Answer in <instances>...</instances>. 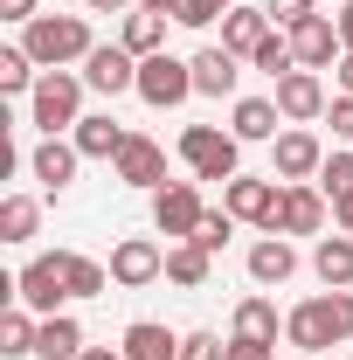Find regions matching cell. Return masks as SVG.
Segmentation results:
<instances>
[{"label":"cell","mask_w":353,"mask_h":360,"mask_svg":"<svg viewBox=\"0 0 353 360\" xmlns=\"http://www.w3.org/2000/svg\"><path fill=\"white\" fill-rule=\"evenodd\" d=\"M284 340L305 360H319L326 347L353 340V291H319L305 305H291V312H284Z\"/></svg>","instance_id":"6da1fadb"},{"label":"cell","mask_w":353,"mask_h":360,"mask_svg":"<svg viewBox=\"0 0 353 360\" xmlns=\"http://www.w3.org/2000/svg\"><path fill=\"white\" fill-rule=\"evenodd\" d=\"M21 49H28L42 70H70V63H84L97 42H90L84 14H35V21L21 28Z\"/></svg>","instance_id":"7a4b0ae2"},{"label":"cell","mask_w":353,"mask_h":360,"mask_svg":"<svg viewBox=\"0 0 353 360\" xmlns=\"http://www.w3.org/2000/svg\"><path fill=\"white\" fill-rule=\"evenodd\" d=\"M84 118V77H70V70H42V84L28 90V125L42 139H56L63 125H77Z\"/></svg>","instance_id":"3957f363"},{"label":"cell","mask_w":353,"mask_h":360,"mask_svg":"<svg viewBox=\"0 0 353 360\" xmlns=\"http://www.w3.org/2000/svg\"><path fill=\"white\" fill-rule=\"evenodd\" d=\"M236 153H243V139L222 132V125H187L180 132V160H187L194 180H236Z\"/></svg>","instance_id":"277c9868"},{"label":"cell","mask_w":353,"mask_h":360,"mask_svg":"<svg viewBox=\"0 0 353 360\" xmlns=\"http://www.w3.org/2000/svg\"><path fill=\"white\" fill-rule=\"evenodd\" d=\"M222 208H229L236 222H257L264 236H277V208H284V187H277V174H270V180L236 174V180H222Z\"/></svg>","instance_id":"5b68a950"},{"label":"cell","mask_w":353,"mask_h":360,"mask_svg":"<svg viewBox=\"0 0 353 360\" xmlns=\"http://www.w3.org/2000/svg\"><path fill=\"white\" fill-rule=\"evenodd\" d=\"M201 215H208V201H201V187H194V180H167V187L153 194V229H160L167 243H194Z\"/></svg>","instance_id":"8992f818"},{"label":"cell","mask_w":353,"mask_h":360,"mask_svg":"<svg viewBox=\"0 0 353 360\" xmlns=\"http://www.w3.org/2000/svg\"><path fill=\"white\" fill-rule=\"evenodd\" d=\"M139 97L153 104V111H174V104H187L194 97V63H180V56H146L139 63Z\"/></svg>","instance_id":"52a82bcc"},{"label":"cell","mask_w":353,"mask_h":360,"mask_svg":"<svg viewBox=\"0 0 353 360\" xmlns=\"http://www.w3.org/2000/svg\"><path fill=\"white\" fill-rule=\"evenodd\" d=\"M63 298H70L63 250H56V257H35V264L14 277V305H28V312H42V319H56V312H63Z\"/></svg>","instance_id":"ba28073f"},{"label":"cell","mask_w":353,"mask_h":360,"mask_svg":"<svg viewBox=\"0 0 353 360\" xmlns=\"http://www.w3.org/2000/svg\"><path fill=\"white\" fill-rule=\"evenodd\" d=\"M277 146V180L284 187H298V180H319V167H326V146H319V132H305V125H291V132H277L270 139Z\"/></svg>","instance_id":"9c48e42d"},{"label":"cell","mask_w":353,"mask_h":360,"mask_svg":"<svg viewBox=\"0 0 353 360\" xmlns=\"http://www.w3.org/2000/svg\"><path fill=\"white\" fill-rule=\"evenodd\" d=\"M153 277H167V250H160L153 236H125V243L111 250V284L139 291V284H153Z\"/></svg>","instance_id":"30bf717a"},{"label":"cell","mask_w":353,"mask_h":360,"mask_svg":"<svg viewBox=\"0 0 353 360\" xmlns=\"http://www.w3.org/2000/svg\"><path fill=\"white\" fill-rule=\"evenodd\" d=\"M291 56H298V70H333V63L347 56V42H340V21H326V14L298 21V28H291Z\"/></svg>","instance_id":"8fae6325"},{"label":"cell","mask_w":353,"mask_h":360,"mask_svg":"<svg viewBox=\"0 0 353 360\" xmlns=\"http://www.w3.org/2000/svg\"><path fill=\"white\" fill-rule=\"evenodd\" d=\"M84 84H90V90H104V97H118V90H139V56H132L125 42L90 49V56H84Z\"/></svg>","instance_id":"7c38bea8"},{"label":"cell","mask_w":353,"mask_h":360,"mask_svg":"<svg viewBox=\"0 0 353 360\" xmlns=\"http://www.w3.org/2000/svg\"><path fill=\"white\" fill-rule=\"evenodd\" d=\"M277 111H284V125H312V118H326V84H319V70H291V77H277Z\"/></svg>","instance_id":"4fadbf2b"},{"label":"cell","mask_w":353,"mask_h":360,"mask_svg":"<svg viewBox=\"0 0 353 360\" xmlns=\"http://www.w3.org/2000/svg\"><path fill=\"white\" fill-rule=\"evenodd\" d=\"M111 167H118L125 187H146V194H160V187H167V153H160V139H146V132H132V146H125Z\"/></svg>","instance_id":"5bb4252c"},{"label":"cell","mask_w":353,"mask_h":360,"mask_svg":"<svg viewBox=\"0 0 353 360\" xmlns=\"http://www.w3.org/2000/svg\"><path fill=\"white\" fill-rule=\"evenodd\" d=\"M70 146H77L84 160H118V153L132 146V132H125L111 111H90V118H77V125H70Z\"/></svg>","instance_id":"9a60e30c"},{"label":"cell","mask_w":353,"mask_h":360,"mask_svg":"<svg viewBox=\"0 0 353 360\" xmlns=\"http://www.w3.org/2000/svg\"><path fill=\"white\" fill-rule=\"evenodd\" d=\"M319 229H326V187H312V180L284 187V208H277V236H319Z\"/></svg>","instance_id":"2e32d148"},{"label":"cell","mask_w":353,"mask_h":360,"mask_svg":"<svg viewBox=\"0 0 353 360\" xmlns=\"http://www.w3.org/2000/svg\"><path fill=\"white\" fill-rule=\"evenodd\" d=\"M270 35H277V21H270L264 7H229V14H222V49H229V56H243V63H250Z\"/></svg>","instance_id":"e0dca14e"},{"label":"cell","mask_w":353,"mask_h":360,"mask_svg":"<svg viewBox=\"0 0 353 360\" xmlns=\"http://www.w3.org/2000/svg\"><path fill=\"white\" fill-rule=\"evenodd\" d=\"M312 270H319V284H326V291H353V236H347V229L319 236V250H312Z\"/></svg>","instance_id":"ac0fdd59"},{"label":"cell","mask_w":353,"mask_h":360,"mask_svg":"<svg viewBox=\"0 0 353 360\" xmlns=\"http://www.w3.org/2000/svg\"><path fill=\"white\" fill-rule=\"evenodd\" d=\"M236 63H243V56H229V49H201V56H194V97H229V90L243 84Z\"/></svg>","instance_id":"d6986e66"},{"label":"cell","mask_w":353,"mask_h":360,"mask_svg":"<svg viewBox=\"0 0 353 360\" xmlns=\"http://www.w3.org/2000/svg\"><path fill=\"white\" fill-rule=\"evenodd\" d=\"M125 360H180V333H167L160 319H132L125 326Z\"/></svg>","instance_id":"ffe728a7"},{"label":"cell","mask_w":353,"mask_h":360,"mask_svg":"<svg viewBox=\"0 0 353 360\" xmlns=\"http://www.w3.org/2000/svg\"><path fill=\"white\" fill-rule=\"evenodd\" d=\"M277 125H284L277 97H243V104H236V125H229V132L243 139V146H264V139H277Z\"/></svg>","instance_id":"44dd1931"},{"label":"cell","mask_w":353,"mask_h":360,"mask_svg":"<svg viewBox=\"0 0 353 360\" xmlns=\"http://www.w3.org/2000/svg\"><path fill=\"white\" fill-rule=\"evenodd\" d=\"M77 160H84V153H77V146H63V139H42V146H35V160H28V167H35V180H42L49 194H63V187H70V180H77Z\"/></svg>","instance_id":"7402d4cb"},{"label":"cell","mask_w":353,"mask_h":360,"mask_svg":"<svg viewBox=\"0 0 353 360\" xmlns=\"http://www.w3.org/2000/svg\"><path fill=\"white\" fill-rule=\"evenodd\" d=\"M298 270V250L284 243V236H264V243H250V277L257 284H284Z\"/></svg>","instance_id":"603a6c76"},{"label":"cell","mask_w":353,"mask_h":360,"mask_svg":"<svg viewBox=\"0 0 353 360\" xmlns=\"http://www.w3.org/2000/svg\"><path fill=\"white\" fill-rule=\"evenodd\" d=\"M35 354H42V360H77V354H84V326H77L70 312L42 319V333H35Z\"/></svg>","instance_id":"cb8c5ba5"},{"label":"cell","mask_w":353,"mask_h":360,"mask_svg":"<svg viewBox=\"0 0 353 360\" xmlns=\"http://www.w3.org/2000/svg\"><path fill=\"white\" fill-rule=\"evenodd\" d=\"M118 42L132 49L139 63H146V56H160V49H167V14H146V7H132V14H125V35H118Z\"/></svg>","instance_id":"d4e9b609"},{"label":"cell","mask_w":353,"mask_h":360,"mask_svg":"<svg viewBox=\"0 0 353 360\" xmlns=\"http://www.w3.org/2000/svg\"><path fill=\"white\" fill-rule=\"evenodd\" d=\"M236 340L277 347V305H270V298H243V305H236Z\"/></svg>","instance_id":"484cf974"},{"label":"cell","mask_w":353,"mask_h":360,"mask_svg":"<svg viewBox=\"0 0 353 360\" xmlns=\"http://www.w3.org/2000/svg\"><path fill=\"white\" fill-rule=\"evenodd\" d=\"M35 222H42V201L35 194H7L0 201V243H28Z\"/></svg>","instance_id":"4316f807"},{"label":"cell","mask_w":353,"mask_h":360,"mask_svg":"<svg viewBox=\"0 0 353 360\" xmlns=\"http://www.w3.org/2000/svg\"><path fill=\"white\" fill-rule=\"evenodd\" d=\"M35 333H42V319H28V305H7V312H0V354L7 360L35 354Z\"/></svg>","instance_id":"83f0119b"},{"label":"cell","mask_w":353,"mask_h":360,"mask_svg":"<svg viewBox=\"0 0 353 360\" xmlns=\"http://www.w3.org/2000/svg\"><path fill=\"white\" fill-rule=\"evenodd\" d=\"M63 277H70V298H97V291L111 284V264H97V257H77V250H63Z\"/></svg>","instance_id":"f1b7e54d"},{"label":"cell","mask_w":353,"mask_h":360,"mask_svg":"<svg viewBox=\"0 0 353 360\" xmlns=\"http://www.w3.org/2000/svg\"><path fill=\"white\" fill-rule=\"evenodd\" d=\"M167 277L187 284V291H201V284H208V250H201V243H174V250H167Z\"/></svg>","instance_id":"f546056e"},{"label":"cell","mask_w":353,"mask_h":360,"mask_svg":"<svg viewBox=\"0 0 353 360\" xmlns=\"http://www.w3.org/2000/svg\"><path fill=\"white\" fill-rule=\"evenodd\" d=\"M35 70H42V63H35L28 49H0V90H7V97H28V90L42 84Z\"/></svg>","instance_id":"4dcf8cb0"},{"label":"cell","mask_w":353,"mask_h":360,"mask_svg":"<svg viewBox=\"0 0 353 360\" xmlns=\"http://www.w3.org/2000/svg\"><path fill=\"white\" fill-rule=\"evenodd\" d=\"M319 187H326V201H353V153H326Z\"/></svg>","instance_id":"1f68e13d"},{"label":"cell","mask_w":353,"mask_h":360,"mask_svg":"<svg viewBox=\"0 0 353 360\" xmlns=\"http://www.w3.org/2000/svg\"><path fill=\"white\" fill-rule=\"evenodd\" d=\"M250 63H257V70H264V77H291V70H298V56H291V35H270V42L257 49V56H250Z\"/></svg>","instance_id":"d6a6232c"},{"label":"cell","mask_w":353,"mask_h":360,"mask_svg":"<svg viewBox=\"0 0 353 360\" xmlns=\"http://www.w3.org/2000/svg\"><path fill=\"white\" fill-rule=\"evenodd\" d=\"M229 236H236V215H229V208H208V215H201V229H194V243H201L208 257H215Z\"/></svg>","instance_id":"836d02e7"},{"label":"cell","mask_w":353,"mask_h":360,"mask_svg":"<svg viewBox=\"0 0 353 360\" xmlns=\"http://www.w3.org/2000/svg\"><path fill=\"white\" fill-rule=\"evenodd\" d=\"M236 0H180V28H208V21H222Z\"/></svg>","instance_id":"e575fe53"},{"label":"cell","mask_w":353,"mask_h":360,"mask_svg":"<svg viewBox=\"0 0 353 360\" xmlns=\"http://www.w3.org/2000/svg\"><path fill=\"white\" fill-rule=\"evenodd\" d=\"M180 360H229V347L215 333H180Z\"/></svg>","instance_id":"d590c367"},{"label":"cell","mask_w":353,"mask_h":360,"mask_svg":"<svg viewBox=\"0 0 353 360\" xmlns=\"http://www.w3.org/2000/svg\"><path fill=\"white\" fill-rule=\"evenodd\" d=\"M264 14L277 28H298V21H312V0H264Z\"/></svg>","instance_id":"8d00e7d4"},{"label":"cell","mask_w":353,"mask_h":360,"mask_svg":"<svg viewBox=\"0 0 353 360\" xmlns=\"http://www.w3.org/2000/svg\"><path fill=\"white\" fill-rule=\"evenodd\" d=\"M326 125H333V139H353V97H347V90L326 104Z\"/></svg>","instance_id":"74e56055"},{"label":"cell","mask_w":353,"mask_h":360,"mask_svg":"<svg viewBox=\"0 0 353 360\" xmlns=\"http://www.w3.org/2000/svg\"><path fill=\"white\" fill-rule=\"evenodd\" d=\"M35 7H42V0H0V21H21V28H28Z\"/></svg>","instance_id":"f35d334b"},{"label":"cell","mask_w":353,"mask_h":360,"mask_svg":"<svg viewBox=\"0 0 353 360\" xmlns=\"http://www.w3.org/2000/svg\"><path fill=\"white\" fill-rule=\"evenodd\" d=\"M229 360H277V354L257 347V340H229Z\"/></svg>","instance_id":"ab89813d"},{"label":"cell","mask_w":353,"mask_h":360,"mask_svg":"<svg viewBox=\"0 0 353 360\" xmlns=\"http://www.w3.org/2000/svg\"><path fill=\"white\" fill-rule=\"evenodd\" d=\"M333 21H340V42H347V56H353V0L340 7V14H333Z\"/></svg>","instance_id":"60d3db41"},{"label":"cell","mask_w":353,"mask_h":360,"mask_svg":"<svg viewBox=\"0 0 353 360\" xmlns=\"http://www.w3.org/2000/svg\"><path fill=\"white\" fill-rule=\"evenodd\" d=\"M139 0H90V14H132Z\"/></svg>","instance_id":"b9f144b4"},{"label":"cell","mask_w":353,"mask_h":360,"mask_svg":"<svg viewBox=\"0 0 353 360\" xmlns=\"http://www.w3.org/2000/svg\"><path fill=\"white\" fill-rule=\"evenodd\" d=\"M146 14H167V21H180V0H139Z\"/></svg>","instance_id":"7bdbcfd3"},{"label":"cell","mask_w":353,"mask_h":360,"mask_svg":"<svg viewBox=\"0 0 353 360\" xmlns=\"http://www.w3.org/2000/svg\"><path fill=\"white\" fill-rule=\"evenodd\" d=\"M77 360H125V347H84Z\"/></svg>","instance_id":"ee69618b"},{"label":"cell","mask_w":353,"mask_h":360,"mask_svg":"<svg viewBox=\"0 0 353 360\" xmlns=\"http://www.w3.org/2000/svg\"><path fill=\"white\" fill-rule=\"evenodd\" d=\"M333 215H340V229L353 236V201H333Z\"/></svg>","instance_id":"f6af8a7d"},{"label":"cell","mask_w":353,"mask_h":360,"mask_svg":"<svg viewBox=\"0 0 353 360\" xmlns=\"http://www.w3.org/2000/svg\"><path fill=\"white\" fill-rule=\"evenodd\" d=\"M340 90L353 97V56H340Z\"/></svg>","instance_id":"bcb514c9"},{"label":"cell","mask_w":353,"mask_h":360,"mask_svg":"<svg viewBox=\"0 0 353 360\" xmlns=\"http://www.w3.org/2000/svg\"><path fill=\"white\" fill-rule=\"evenodd\" d=\"M347 360H353V354H347Z\"/></svg>","instance_id":"7dc6e473"}]
</instances>
